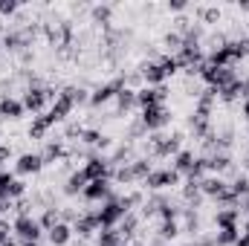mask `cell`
Wrapping results in <instances>:
<instances>
[{
  "label": "cell",
  "mask_w": 249,
  "mask_h": 246,
  "mask_svg": "<svg viewBox=\"0 0 249 246\" xmlns=\"http://www.w3.org/2000/svg\"><path fill=\"white\" fill-rule=\"evenodd\" d=\"M177 185H183V177H180L171 165H165V168H154V171L145 177L142 188L151 191V194H162L165 188H177Z\"/></svg>",
  "instance_id": "1"
},
{
  "label": "cell",
  "mask_w": 249,
  "mask_h": 246,
  "mask_svg": "<svg viewBox=\"0 0 249 246\" xmlns=\"http://www.w3.org/2000/svg\"><path fill=\"white\" fill-rule=\"evenodd\" d=\"M12 238L15 241H44V229L35 214H20V217H12Z\"/></svg>",
  "instance_id": "2"
},
{
  "label": "cell",
  "mask_w": 249,
  "mask_h": 246,
  "mask_svg": "<svg viewBox=\"0 0 249 246\" xmlns=\"http://www.w3.org/2000/svg\"><path fill=\"white\" fill-rule=\"evenodd\" d=\"M139 119L145 124V130L148 133H160V130H165L168 124H171V107L168 105H154V107H145V110H139Z\"/></svg>",
  "instance_id": "3"
},
{
  "label": "cell",
  "mask_w": 249,
  "mask_h": 246,
  "mask_svg": "<svg viewBox=\"0 0 249 246\" xmlns=\"http://www.w3.org/2000/svg\"><path fill=\"white\" fill-rule=\"evenodd\" d=\"M122 87H124V72L116 75V78H110V81H105V84H99L96 90H90V107H107V105H113V99L119 96Z\"/></svg>",
  "instance_id": "4"
},
{
  "label": "cell",
  "mask_w": 249,
  "mask_h": 246,
  "mask_svg": "<svg viewBox=\"0 0 249 246\" xmlns=\"http://www.w3.org/2000/svg\"><path fill=\"white\" fill-rule=\"evenodd\" d=\"M96 214H99L102 229H113V226H119L122 217L127 214V211L122 209V203H119V191H113V197H107V200L96 209Z\"/></svg>",
  "instance_id": "5"
},
{
  "label": "cell",
  "mask_w": 249,
  "mask_h": 246,
  "mask_svg": "<svg viewBox=\"0 0 249 246\" xmlns=\"http://www.w3.org/2000/svg\"><path fill=\"white\" fill-rule=\"evenodd\" d=\"M99 229H102V223H99L96 209H84V211L78 214V220L72 223V235H75V238H81V241H93Z\"/></svg>",
  "instance_id": "6"
},
{
  "label": "cell",
  "mask_w": 249,
  "mask_h": 246,
  "mask_svg": "<svg viewBox=\"0 0 249 246\" xmlns=\"http://www.w3.org/2000/svg\"><path fill=\"white\" fill-rule=\"evenodd\" d=\"M41 171H44V159L35 151H23L15 159V177H38Z\"/></svg>",
  "instance_id": "7"
},
{
  "label": "cell",
  "mask_w": 249,
  "mask_h": 246,
  "mask_svg": "<svg viewBox=\"0 0 249 246\" xmlns=\"http://www.w3.org/2000/svg\"><path fill=\"white\" fill-rule=\"evenodd\" d=\"M113 183L110 180H93V183L84 185V191H81V197H84V203H93V206H102L107 197H113Z\"/></svg>",
  "instance_id": "8"
},
{
  "label": "cell",
  "mask_w": 249,
  "mask_h": 246,
  "mask_svg": "<svg viewBox=\"0 0 249 246\" xmlns=\"http://www.w3.org/2000/svg\"><path fill=\"white\" fill-rule=\"evenodd\" d=\"M81 171H84V177H87V183H93V180H110V162H107V157H102V154H96V157H90L84 165H81Z\"/></svg>",
  "instance_id": "9"
},
{
  "label": "cell",
  "mask_w": 249,
  "mask_h": 246,
  "mask_svg": "<svg viewBox=\"0 0 249 246\" xmlns=\"http://www.w3.org/2000/svg\"><path fill=\"white\" fill-rule=\"evenodd\" d=\"M72 110H75V105H72V99L70 96H64L61 90H58V99L47 107V116H50V122H53V127L55 124H64L70 116H72Z\"/></svg>",
  "instance_id": "10"
},
{
  "label": "cell",
  "mask_w": 249,
  "mask_h": 246,
  "mask_svg": "<svg viewBox=\"0 0 249 246\" xmlns=\"http://www.w3.org/2000/svg\"><path fill=\"white\" fill-rule=\"evenodd\" d=\"M168 99V90L165 87H136V107L145 110V107H154V105H165Z\"/></svg>",
  "instance_id": "11"
},
{
  "label": "cell",
  "mask_w": 249,
  "mask_h": 246,
  "mask_svg": "<svg viewBox=\"0 0 249 246\" xmlns=\"http://www.w3.org/2000/svg\"><path fill=\"white\" fill-rule=\"evenodd\" d=\"M200 191H203V197L206 200H220L226 191H229V180L226 177H217V174H206L203 180H200Z\"/></svg>",
  "instance_id": "12"
},
{
  "label": "cell",
  "mask_w": 249,
  "mask_h": 246,
  "mask_svg": "<svg viewBox=\"0 0 249 246\" xmlns=\"http://www.w3.org/2000/svg\"><path fill=\"white\" fill-rule=\"evenodd\" d=\"M136 72L142 75L145 87H165V81H168V75H165V70L160 67V61H142Z\"/></svg>",
  "instance_id": "13"
},
{
  "label": "cell",
  "mask_w": 249,
  "mask_h": 246,
  "mask_svg": "<svg viewBox=\"0 0 249 246\" xmlns=\"http://www.w3.org/2000/svg\"><path fill=\"white\" fill-rule=\"evenodd\" d=\"M26 116V107L20 102V96H0V119L3 122H18Z\"/></svg>",
  "instance_id": "14"
},
{
  "label": "cell",
  "mask_w": 249,
  "mask_h": 246,
  "mask_svg": "<svg viewBox=\"0 0 249 246\" xmlns=\"http://www.w3.org/2000/svg\"><path fill=\"white\" fill-rule=\"evenodd\" d=\"M133 110H139V107H136V90L122 87V90H119V96L113 99V119H119V116L127 119Z\"/></svg>",
  "instance_id": "15"
},
{
  "label": "cell",
  "mask_w": 249,
  "mask_h": 246,
  "mask_svg": "<svg viewBox=\"0 0 249 246\" xmlns=\"http://www.w3.org/2000/svg\"><path fill=\"white\" fill-rule=\"evenodd\" d=\"M44 238H47V246H70L75 235H72V226L61 220V223H55V226H53Z\"/></svg>",
  "instance_id": "16"
},
{
  "label": "cell",
  "mask_w": 249,
  "mask_h": 246,
  "mask_svg": "<svg viewBox=\"0 0 249 246\" xmlns=\"http://www.w3.org/2000/svg\"><path fill=\"white\" fill-rule=\"evenodd\" d=\"M241 209H217L214 211V226L217 229H241Z\"/></svg>",
  "instance_id": "17"
},
{
  "label": "cell",
  "mask_w": 249,
  "mask_h": 246,
  "mask_svg": "<svg viewBox=\"0 0 249 246\" xmlns=\"http://www.w3.org/2000/svg\"><path fill=\"white\" fill-rule=\"evenodd\" d=\"M50 130H53L50 116H47V113H38V116H32V122H29V127H26V136H29V139H44V142H47Z\"/></svg>",
  "instance_id": "18"
},
{
  "label": "cell",
  "mask_w": 249,
  "mask_h": 246,
  "mask_svg": "<svg viewBox=\"0 0 249 246\" xmlns=\"http://www.w3.org/2000/svg\"><path fill=\"white\" fill-rule=\"evenodd\" d=\"M84 185H87V177H84V171L81 168H75L67 180H64L61 185V191H64V197H78L81 191H84Z\"/></svg>",
  "instance_id": "19"
},
{
  "label": "cell",
  "mask_w": 249,
  "mask_h": 246,
  "mask_svg": "<svg viewBox=\"0 0 249 246\" xmlns=\"http://www.w3.org/2000/svg\"><path fill=\"white\" fill-rule=\"evenodd\" d=\"M93 246H127V241L122 238V232L113 226V229H99L96 238H93Z\"/></svg>",
  "instance_id": "20"
},
{
  "label": "cell",
  "mask_w": 249,
  "mask_h": 246,
  "mask_svg": "<svg viewBox=\"0 0 249 246\" xmlns=\"http://www.w3.org/2000/svg\"><path fill=\"white\" fill-rule=\"evenodd\" d=\"M90 18H93V23L96 26H102V32L105 29H110L113 26V6H90Z\"/></svg>",
  "instance_id": "21"
},
{
  "label": "cell",
  "mask_w": 249,
  "mask_h": 246,
  "mask_svg": "<svg viewBox=\"0 0 249 246\" xmlns=\"http://www.w3.org/2000/svg\"><path fill=\"white\" fill-rule=\"evenodd\" d=\"M180 232H183L180 220H160V226H157V238L165 241V244H168V241H177Z\"/></svg>",
  "instance_id": "22"
},
{
  "label": "cell",
  "mask_w": 249,
  "mask_h": 246,
  "mask_svg": "<svg viewBox=\"0 0 249 246\" xmlns=\"http://www.w3.org/2000/svg\"><path fill=\"white\" fill-rule=\"evenodd\" d=\"M38 223H41V229H44V235H47L55 223H61V209H58V206H47V209H41Z\"/></svg>",
  "instance_id": "23"
},
{
  "label": "cell",
  "mask_w": 249,
  "mask_h": 246,
  "mask_svg": "<svg viewBox=\"0 0 249 246\" xmlns=\"http://www.w3.org/2000/svg\"><path fill=\"white\" fill-rule=\"evenodd\" d=\"M61 93L72 99V105H75V107H84V105H90V90H87V87H78V84H67V87H61Z\"/></svg>",
  "instance_id": "24"
},
{
  "label": "cell",
  "mask_w": 249,
  "mask_h": 246,
  "mask_svg": "<svg viewBox=\"0 0 249 246\" xmlns=\"http://www.w3.org/2000/svg\"><path fill=\"white\" fill-rule=\"evenodd\" d=\"M130 168H133V177H136V183H145V177L154 171V165H151V159H148V157H136V159L130 162Z\"/></svg>",
  "instance_id": "25"
},
{
  "label": "cell",
  "mask_w": 249,
  "mask_h": 246,
  "mask_svg": "<svg viewBox=\"0 0 249 246\" xmlns=\"http://www.w3.org/2000/svg\"><path fill=\"white\" fill-rule=\"evenodd\" d=\"M197 18H200V23L212 26V23H217V20L223 18V12H220L217 6H200V9H197Z\"/></svg>",
  "instance_id": "26"
},
{
  "label": "cell",
  "mask_w": 249,
  "mask_h": 246,
  "mask_svg": "<svg viewBox=\"0 0 249 246\" xmlns=\"http://www.w3.org/2000/svg\"><path fill=\"white\" fill-rule=\"evenodd\" d=\"M241 238V229H217L214 232V244L217 246H235Z\"/></svg>",
  "instance_id": "27"
},
{
  "label": "cell",
  "mask_w": 249,
  "mask_h": 246,
  "mask_svg": "<svg viewBox=\"0 0 249 246\" xmlns=\"http://www.w3.org/2000/svg\"><path fill=\"white\" fill-rule=\"evenodd\" d=\"M160 67L165 70L168 78H174V75L183 72V67H180V61H177V55H162V58H160Z\"/></svg>",
  "instance_id": "28"
},
{
  "label": "cell",
  "mask_w": 249,
  "mask_h": 246,
  "mask_svg": "<svg viewBox=\"0 0 249 246\" xmlns=\"http://www.w3.org/2000/svg\"><path fill=\"white\" fill-rule=\"evenodd\" d=\"M20 197H26V180L23 177H15L12 180V185H9V203H15V200H20Z\"/></svg>",
  "instance_id": "29"
},
{
  "label": "cell",
  "mask_w": 249,
  "mask_h": 246,
  "mask_svg": "<svg viewBox=\"0 0 249 246\" xmlns=\"http://www.w3.org/2000/svg\"><path fill=\"white\" fill-rule=\"evenodd\" d=\"M148 136V130H145V124H142V119L136 116V119H130V124H127V139L130 142H136V139H145Z\"/></svg>",
  "instance_id": "30"
},
{
  "label": "cell",
  "mask_w": 249,
  "mask_h": 246,
  "mask_svg": "<svg viewBox=\"0 0 249 246\" xmlns=\"http://www.w3.org/2000/svg\"><path fill=\"white\" fill-rule=\"evenodd\" d=\"M18 12H20L18 0H0V18H15Z\"/></svg>",
  "instance_id": "31"
},
{
  "label": "cell",
  "mask_w": 249,
  "mask_h": 246,
  "mask_svg": "<svg viewBox=\"0 0 249 246\" xmlns=\"http://www.w3.org/2000/svg\"><path fill=\"white\" fill-rule=\"evenodd\" d=\"M12 180H15V171H3V168H0V197H3V200L9 197V185H12ZM6 203H9V200H6Z\"/></svg>",
  "instance_id": "32"
},
{
  "label": "cell",
  "mask_w": 249,
  "mask_h": 246,
  "mask_svg": "<svg viewBox=\"0 0 249 246\" xmlns=\"http://www.w3.org/2000/svg\"><path fill=\"white\" fill-rule=\"evenodd\" d=\"M191 26H194V20H188L186 15H180V18L174 20V32H177V35H188Z\"/></svg>",
  "instance_id": "33"
},
{
  "label": "cell",
  "mask_w": 249,
  "mask_h": 246,
  "mask_svg": "<svg viewBox=\"0 0 249 246\" xmlns=\"http://www.w3.org/2000/svg\"><path fill=\"white\" fill-rule=\"evenodd\" d=\"M191 244H194V246H217V244H214V232H200Z\"/></svg>",
  "instance_id": "34"
},
{
  "label": "cell",
  "mask_w": 249,
  "mask_h": 246,
  "mask_svg": "<svg viewBox=\"0 0 249 246\" xmlns=\"http://www.w3.org/2000/svg\"><path fill=\"white\" fill-rule=\"evenodd\" d=\"M12 238V220L9 217H0V244H6Z\"/></svg>",
  "instance_id": "35"
},
{
  "label": "cell",
  "mask_w": 249,
  "mask_h": 246,
  "mask_svg": "<svg viewBox=\"0 0 249 246\" xmlns=\"http://www.w3.org/2000/svg\"><path fill=\"white\" fill-rule=\"evenodd\" d=\"M186 9H188L186 0H171V3H168V12H177V15H183Z\"/></svg>",
  "instance_id": "36"
},
{
  "label": "cell",
  "mask_w": 249,
  "mask_h": 246,
  "mask_svg": "<svg viewBox=\"0 0 249 246\" xmlns=\"http://www.w3.org/2000/svg\"><path fill=\"white\" fill-rule=\"evenodd\" d=\"M12 154H15V151H12V145H0V168H3V162H9V159H12Z\"/></svg>",
  "instance_id": "37"
},
{
  "label": "cell",
  "mask_w": 249,
  "mask_h": 246,
  "mask_svg": "<svg viewBox=\"0 0 249 246\" xmlns=\"http://www.w3.org/2000/svg\"><path fill=\"white\" fill-rule=\"evenodd\" d=\"M32 61H35V53H32V50L20 53V64H23V67H26V64H32Z\"/></svg>",
  "instance_id": "38"
},
{
  "label": "cell",
  "mask_w": 249,
  "mask_h": 246,
  "mask_svg": "<svg viewBox=\"0 0 249 246\" xmlns=\"http://www.w3.org/2000/svg\"><path fill=\"white\" fill-rule=\"evenodd\" d=\"M241 116H244V119L249 122V96L244 99V102H241Z\"/></svg>",
  "instance_id": "39"
},
{
  "label": "cell",
  "mask_w": 249,
  "mask_h": 246,
  "mask_svg": "<svg viewBox=\"0 0 249 246\" xmlns=\"http://www.w3.org/2000/svg\"><path fill=\"white\" fill-rule=\"evenodd\" d=\"M9 206H12V203H6V200H3V197H0V217H3V214H6V211H9Z\"/></svg>",
  "instance_id": "40"
},
{
  "label": "cell",
  "mask_w": 249,
  "mask_h": 246,
  "mask_svg": "<svg viewBox=\"0 0 249 246\" xmlns=\"http://www.w3.org/2000/svg\"><path fill=\"white\" fill-rule=\"evenodd\" d=\"M145 246H168V244H165V241H160V238H154V241H148Z\"/></svg>",
  "instance_id": "41"
},
{
  "label": "cell",
  "mask_w": 249,
  "mask_h": 246,
  "mask_svg": "<svg viewBox=\"0 0 249 246\" xmlns=\"http://www.w3.org/2000/svg\"><path fill=\"white\" fill-rule=\"evenodd\" d=\"M20 246H41V241H18Z\"/></svg>",
  "instance_id": "42"
},
{
  "label": "cell",
  "mask_w": 249,
  "mask_h": 246,
  "mask_svg": "<svg viewBox=\"0 0 249 246\" xmlns=\"http://www.w3.org/2000/svg\"><path fill=\"white\" fill-rule=\"evenodd\" d=\"M0 246H20V244H18V241H15V238H9V241H6V244H0Z\"/></svg>",
  "instance_id": "43"
},
{
  "label": "cell",
  "mask_w": 249,
  "mask_h": 246,
  "mask_svg": "<svg viewBox=\"0 0 249 246\" xmlns=\"http://www.w3.org/2000/svg\"><path fill=\"white\" fill-rule=\"evenodd\" d=\"M241 9H244V12H249V3H241Z\"/></svg>",
  "instance_id": "44"
},
{
  "label": "cell",
  "mask_w": 249,
  "mask_h": 246,
  "mask_svg": "<svg viewBox=\"0 0 249 246\" xmlns=\"http://www.w3.org/2000/svg\"><path fill=\"white\" fill-rule=\"evenodd\" d=\"M0 55H3V38H0Z\"/></svg>",
  "instance_id": "45"
},
{
  "label": "cell",
  "mask_w": 249,
  "mask_h": 246,
  "mask_svg": "<svg viewBox=\"0 0 249 246\" xmlns=\"http://www.w3.org/2000/svg\"><path fill=\"white\" fill-rule=\"evenodd\" d=\"M183 246H194V244H183Z\"/></svg>",
  "instance_id": "46"
}]
</instances>
